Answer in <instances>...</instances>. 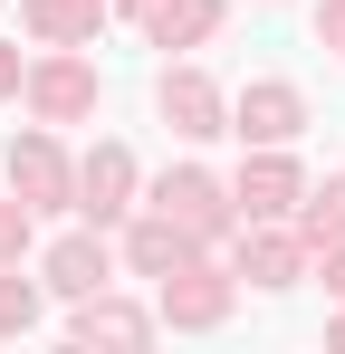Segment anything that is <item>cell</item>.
I'll use <instances>...</instances> for the list:
<instances>
[{"instance_id":"4fadbf2b","label":"cell","mask_w":345,"mask_h":354,"mask_svg":"<svg viewBox=\"0 0 345 354\" xmlns=\"http://www.w3.org/2000/svg\"><path fill=\"white\" fill-rule=\"evenodd\" d=\"M19 19H29V39H48V48H87L96 19H106V0H19Z\"/></svg>"},{"instance_id":"8fae6325","label":"cell","mask_w":345,"mask_h":354,"mask_svg":"<svg viewBox=\"0 0 345 354\" xmlns=\"http://www.w3.org/2000/svg\"><path fill=\"white\" fill-rule=\"evenodd\" d=\"M192 249H202V239L182 230V221H163V211H144V221L125 230V259H134V278H172Z\"/></svg>"},{"instance_id":"52a82bcc","label":"cell","mask_w":345,"mask_h":354,"mask_svg":"<svg viewBox=\"0 0 345 354\" xmlns=\"http://www.w3.org/2000/svg\"><path fill=\"white\" fill-rule=\"evenodd\" d=\"M154 106H163V124L182 134V144H211V134H230V106H221V86H211L202 67H163Z\"/></svg>"},{"instance_id":"6da1fadb","label":"cell","mask_w":345,"mask_h":354,"mask_svg":"<svg viewBox=\"0 0 345 354\" xmlns=\"http://www.w3.org/2000/svg\"><path fill=\"white\" fill-rule=\"evenodd\" d=\"M230 306H240V268H221L211 249H192L172 278H154V316H163V326H182V335L230 326Z\"/></svg>"},{"instance_id":"3957f363","label":"cell","mask_w":345,"mask_h":354,"mask_svg":"<svg viewBox=\"0 0 345 354\" xmlns=\"http://www.w3.org/2000/svg\"><path fill=\"white\" fill-rule=\"evenodd\" d=\"M19 96H29V115H39V124H87L106 86H96V67H87V58L57 48V58H39L29 77H19Z\"/></svg>"},{"instance_id":"44dd1931","label":"cell","mask_w":345,"mask_h":354,"mask_svg":"<svg viewBox=\"0 0 345 354\" xmlns=\"http://www.w3.org/2000/svg\"><path fill=\"white\" fill-rule=\"evenodd\" d=\"M125 10H134V19H144V10H154V0H125Z\"/></svg>"},{"instance_id":"5b68a950","label":"cell","mask_w":345,"mask_h":354,"mask_svg":"<svg viewBox=\"0 0 345 354\" xmlns=\"http://www.w3.org/2000/svg\"><path fill=\"white\" fill-rule=\"evenodd\" d=\"M230 201H240V221H288V211L307 201V173L288 163V144H259V153L240 163V182H230Z\"/></svg>"},{"instance_id":"d6986e66","label":"cell","mask_w":345,"mask_h":354,"mask_svg":"<svg viewBox=\"0 0 345 354\" xmlns=\"http://www.w3.org/2000/svg\"><path fill=\"white\" fill-rule=\"evenodd\" d=\"M317 278H326V297H345V239L326 249V268H317Z\"/></svg>"},{"instance_id":"2e32d148","label":"cell","mask_w":345,"mask_h":354,"mask_svg":"<svg viewBox=\"0 0 345 354\" xmlns=\"http://www.w3.org/2000/svg\"><path fill=\"white\" fill-rule=\"evenodd\" d=\"M29 326H39V288H29L19 259H10V268H0V335H29Z\"/></svg>"},{"instance_id":"ffe728a7","label":"cell","mask_w":345,"mask_h":354,"mask_svg":"<svg viewBox=\"0 0 345 354\" xmlns=\"http://www.w3.org/2000/svg\"><path fill=\"white\" fill-rule=\"evenodd\" d=\"M19 77H29V67H19V48H0V96H19Z\"/></svg>"},{"instance_id":"7a4b0ae2","label":"cell","mask_w":345,"mask_h":354,"mask_svg":"<svg viewBox=\"0 0 345 354\" xmlns=\"http://www.w3.org/2000/svg\"><path fill=\"white\" fill-rule=\"evenodd\" d=\"M154 211H163V221H182V230L202 239V249L240 239V201H230V192H221L211 173H202V163H172V173L154 182Z\"/></svg>"},{"instance_id":"9a60e30c","label":"cell","mask_w":345,"mask_h":354,"mask_svg":"<svg viewBox=\"0 0 345 354\" xmlns=\"http://www.w3.org/2000/svg\"><path fill=\"white\" fill-rule=\"evenodd\" d=\"M297 230H307V249H336V239H345V173L297 201Z\"/></svg>"},{"instance_id":"8992f818","label":"cell","mask_w":345,"mask_h":354,"mask_svg":"<svg viewBox=\"0 0 345 354\" xmlns=\"http://www.w3.org/2000/svg\"><path fill=\"white\" fill-rule=\"evenodd\" d=\"M10 192H19L29 211H77V163L57 153L48 134H19V144H10Z\"/></svg>"},{"instance_id":"7c38bea8","label":"cell","mask_w":345,"mask_h":354,"mask_svg":"<svg viewBox=\"0 0 345 354\" xmlns=\"http://www.w3.org/2000/svg\"><path fill=\"white\" fill-rule=\"evenodd\" d=\"M144 335H154V316H144V306H125L115 288L77 297V345H144Z\"/></svg>"},{"instance_id":"7402d4cb","label":"cell","mask_w":345,"mask_h":354,"mask_svg":"<svg viewBox=\"0 0 345 354\" xmlns=\"http://www.w3.org/2000/svg\"><path fill=\"white\" fill-rule=\"evenodd\" d=\"M326 335H336V345H345V316H336V326H326Z\"/></svg>"},{"instance_id":"e0dca14e","label":"cell","mask_w":345,"mask_h":354,"mask_svg":"<svg viewBox=\"0 0 345 354\" xmlns=\"http://www.w3.org/2000/svg\"><path fill=\"white\" fill-rule=\"evenodd\" d=\"M29 221H39V211H29V201L10 192V201H0V268H10V259L29 249Z\"/></svg>"},{"instance_id":"ac0fdd59","label":"cell","mask_w":345,"mask_h":354,"mask_svg":"<svg viewBox=\"0 0 345 354\" xmlns=\"http://www.w3.org/2000/svg\"><path fill=\"white\" fill-rule=\"evenodd\" d=\"M317 48H336V58H345V0H317Z\"/></svg>"},{"instance_id":"30bf717a","label":"cell","mask_w":345,"mask_h":354,"mask_svg":"<svg viewBox=\"0 0 345 354\" xmlns=\"http://www.w3.org/2000/svg\"><path fill=\"white\" fill-rule=\"evenodd\" d=\"M39 288H57V297H96V288H115V249L96 239V221H87L77 239H57V249H48Z\"/></svg>"},{"instance_id":"ba28073f","label":"cell","mask_w":345,"mask_h":354,"mask_svg":"<svg viewBox=\"0 0 345 354\" xmlns=\"http://www.w3.org/2000/svg\"><path fill=\"white\" fill-rule=\"evenodd\" d=\"M297 124H307V96H297L288 77L240 86V106H230V134H240V144H297Z\"/></svg>"},{"instance_id":"5bb4252c","label":"cell","mask_w":345,"mask_h":354,"mask_svg":"<svg viewBox=\"0 0 345 354\" xmlns=\"http://www.w3.org/2000/svg\"><path fill=\"white\" fill-rule=\"evenodd\" d=\"M134 29H144L154 48H202V39L221 29V0H154Z\"/></svg>"},{"instance_id":"9c48e42d","label":"cell","mask_w":345,"mask_h":354,"mask_svg":"<svg viewBox=\"0 0 345 354\" xmlns=\"http://www.w3.org/2000/svg\"><path fill=\"white\" fill-rule=\"evenodd\" d=\"M77 211H87L96 230H115V221L134 211V153H125V144H96V153L77 163Z\"/></svg>"},{"instance_id":"277c9868","label":"cell","mask_w":345,"mask_h":354,"mask_svg":"<svg viewBox=\"0 0 345 354\" xmlns=\"http://www.w3.org/2000/svg\"><path fill=\"white\" fill-rule=\"evenodd\" d=\"M307 259H317L307 230H278V221H249V230L230 239V268H240L249 288H297V278H307Z\"/></svg>"}]
</instances>
